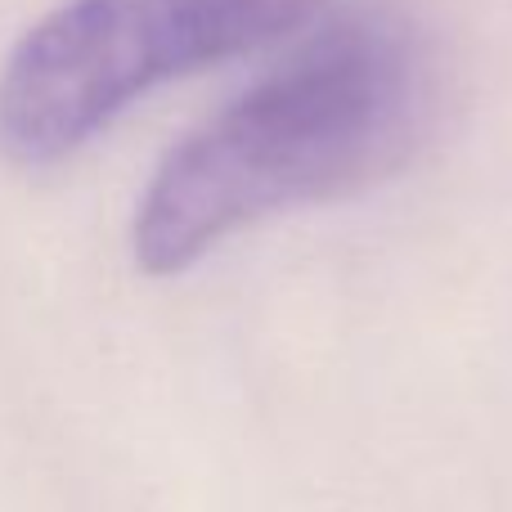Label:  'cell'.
Returning a JSON list of instances; mask_svg holds the SVG:
<instances>
[{
	"instance_id": "obj_1",
	"label": "cell",
	"mask_w": 512,
	"mask_h": 512,
	"mask_svg": "<svg viewBox=\"0 0 512 512\" xmlns=\"http://www.w3.org/2000/svg\"><path fill=\"white\" fill-rule=\"evenodd\" d=\"M427 117L432 72L400 18L324 27L158 162L135 203V265L171 279L265 216L396 176Z\"/></svg>"
},
{
	"instance_id": "obj_2",
	"label": "cell",
	"mask_w": 512,
	"mask_h": 512,
	"mask_svg": "<svg viewBox=\"0 0 512 512\" xmlns=\"http://www.w3.org/2000/svg\"><path fill=\"white\" fill-rule=\"evenodd\" d=\"M324 0H63L0 68V158L41 171L135 99L310 23Z\"/></svg>"
}]
</instances>
